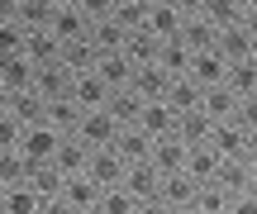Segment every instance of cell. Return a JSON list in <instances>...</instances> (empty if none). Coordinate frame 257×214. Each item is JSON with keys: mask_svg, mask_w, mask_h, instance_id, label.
Masks as SVG:
<instances>
[{"mask_svg": "<svg viewBox=\"0 0 257 214\" xmlns=\"http://www.w3.org/2000/svg\"><path fill=\"white\" fill-rule=\"evenodd\" d=\"M72 133L86 143V148H110L114 133H119V124H114V114L100 105V110H81V119H76V129H72Z\"/></svg>", "mask_w": 257, "mask_h": 214, "instance_id": "cell-1", "label": "cell"}, {"mask_svg": "<svg viewBox=\"0 0 257 214\" xmlns=\"http://www.w3.org/2000/svg\"><path fill=\"white\" fill-rule=\"evenodd\" d=\"M72 76L76 72L57 57V62H48V67H34V86H29V91L43 95V105L48 100H62V95H72Z\"/></svg>", "mask_w": 257, "mask_h": 214, "instance_id": "cell-2", "label": "cell"}, {"mask_svg": "<svg viewBox=\"0 0 257 214\" xmlns=\"http://www.w3.org/2000/svg\"><path fill=\"white\" fill-rule=\"evenodd\" d=\"M57 143H62V133H57L48 119H43V124H29V129L19 133V152H24L29 162H53Z\"/></svg>", "mask_w": 257, "mask_h": 214, "instance_id": "cell-3", "label": "cell"}, {"mask_svg": "<svg viewBox=\"0 0 257 214\" xmlns=\"http://www.w3.org/2000/svg\"><path fill=\"white\" fill-rule=\"evenodd\" d=\"M124 167H128V162L114 148H91V157H86V176H91L100 190L105 186H119V181H124Z\"/></svg>", "mask_w": 257, "mask_h": 214, "instance_id": "cell-4", "label": "cell"}, {"mask_svg": "<svg viewBox=\"0 0 257 214\" xmlns=\"http://www.w3.org/2000/svg\"><path fill=\"white\" fill-rule=\"evenodd\" d=\"M72 100L81 105V110H100V105L110 100V81H105L95 67H86V72L72 76Z\"/></svg>", "mask_w": 257, "mask_h": 214, "instance_id": "cell-5", "label": "cell"}, {"mask_svg": "<svg viewBox=\"0 0 257 214\" xmlns=\"http://www.w3.org/2000/svg\"><path fill=\"white\" fill-rule=\"evenodd\" d=\"M167 86H172V76H167L157 62L134 67V76H128V91H134L138 100H167Z\"/></svg>", "mask_w": 257, "mask_h": 214, "instance_id": "cell-6", "label": "cell"}, {"mask_svg": "<svg viewBox=\"0 0 257 214\" xmlns=\"http://www.w3.org/2000/svg\"><path fill=\"white\" fill-rule=\"evenodd\" d=\"M148 162H153L157 176H172V171L186 167V143L176 138V133H167V138H153V148H148Z\"/></svg>", "mask_w": 257, "mask_h": 214, "instance_id": "cell-7", "label": "cell"}, {"mask_svg": "<svg viewBox=\"0 0 257 214\" xmlns=\"http://www.w3.org/2000/svg\"><path fill=\"white\" fill-rule=\"evenodd\" d=\"M195 190H200V181H191L186 171H172V176L157 181V200H162L167 209H186V205H195Z\"/></svg>", "mask_w": 257, "mask_h": 214, "instance_id": "cell-8", "label": "cell"}, {"mask_svg": "<svg viewBox=\"0 0 257 214\" xmlns=\"http://www.w3.org/2000/svg\"><path fill=\"white\" fill-rule=\"evenodd\" d=\"M181 19H186V15L172 5V0H157V5H148L143 29H148L153 38H176V34H181Z\"/></svg>", "mask_w": 257, "mask_h": 214, "instance_id": "cell-9", "label": "cell"}, {"mask_svg": "<svg viewBox=\"0 0 257 214\" xmlns=\"http://www.w3.org/2000/svg\"><path fill=\"white\" fill-rule=\"evenodd\" d=\"M138 129H143L148 138H167V133L176 129V110L167 100H143V110H138Z\"/></svg>", "mask_w": 257, "mask_h": 214, "instance_id": "cell-10", "label": "cell"}, {"mask_svg": "<svg viewBox=\"0 0 257 214\" xmlns=\"http://www.w3.org/2000/svg\"><path fill=\"white\" fill-rule=\"evenodd\" d=\"M252 43L257 38L243 24H229V29H219V38H214V53H219L224 62H243V57H252Z\"/></svg>", "mask_w": 257, "mask_h": 214, "instance_id": "cell-11", "label": "cell"}, {"mask_svg": "<svg viewBox=\"0 0 257 214\" xmlns=\"http://www.w3.org/2000/svg\"><path fill=\"white\" fill-rule=\"evenodd\" d=\"M219 162H224V152H214L210 143H195V148H186V167H181V171H186L191 181H200V186H205V181H214Z\"/></svg>", "mask_w": 257, "mask_h": 214, "instance_id": "cell-12", "label": "cell"}, {"mask_svg": "<svg viewBox=\"0 0 257 214\" xmlns=\"http://www.w3.org/2000/svg\"><path fill=\"white\" fill-rule=\"evenodd\" d=\"M57 195H62L76 214H81V209H95V200H100V186H95L86 171H76V176H62V190H57Z\"/></svg>", "mask_w": 257, "mask_h": 214, "instance_id": "cell-13", "label": "cell"}, {"mask_svg": "<svg viewBox=\"0 0 257 214\" xmlns=\"http://www.w3.org/2000/svg\"><path fill=\"white\" fill-rule=\"evenodd\" d=\"M24 57L34 67H48V62L62 57V43L53 38V29H29V34H24Z\"/></svg>", "mask_w": 257, "mask_h": 214, "instance_id": "cell-14", "label": "cell"}, {"mask_svg": "<svg viewBox=\"0 0 257 214\" xmlns=\"http://www.w3.org/2000/svg\"><path fill=\"white\" fill-rule=\"evenodd\" d=\"M210 143L214 152H224V157H243V148H248V133L238 129L233 119H214V129H210Z\"/></svg>", "mask_w": 257, "mask_h": 214, "instance_id": "cell-15", "label": "cell"}, {"mask_svg": "<svg viewBox=\"0 0 257 214\" xmlns=\"http://www.w3.org/2000/svg\"><path fill=\"white\" fill-rule=\"evenodd\" d=\"M86 157H91V148H86L76 133H62V143H57V152H53V167L62 171V176H76V171H86Z\"/></svg>", "mask_w": 257, "mask_h": 214, "instance_id": "cell-16", "label": "cell"}, {"mask_svg": "<svg viewBox=\"0 0 257 214\" xmlns=\"http://www.w3.org/2000/svg\"><path fill=\"white\" fill-rule=\"evenodd\" d=\"M224 72H229V62H224L214 48H205V53H191V67H186V76H191V81H200V86H219V81H224Z\"/></svg>", "mask_w": 257, "mask_h": 214, "instance_id": "cell-17", "label": "cell"}, {"mask_svg": "<svg viewBox=\"0 0 257 214\" xmlns=\"http://www.w3.org/2000/svg\"><path fill=\"white\" fill-rule=\"evenodd\" d=\"M157 181H162V176L153 171V162H128L119 186H124L134 200H153V195H157Z\"/></svg>", "mask_w": 257, "mask_h": 214, "instance_id": "cell-18", "label": "cell"}, {"mask_svg": "<svg viewBox=\"0 0 257 214\" xmlns=\"http://www.w3.org/2000/svg\"><path fill=\"white\" fill-rule=\"evenodd\" d=\"M53 38L57 43H76V38H86V29H91V19L81 15L76 5H62V10H53Z\"/></svg>", "mask_w": 257, "mask_h": 214, "instance_id": "cell-19", "label": "cell"}, {"mask_svg": "<svg viewBox=\"0 0 257 214\" xmlns=\"http://www.w3.org/2000/svg\"><path fill=\"white\" fill-rule=\"evenodd\" d=\"M210 129H214V119H210L205 110H181V114H176V129H172V133L186 143V148H195V143L210 138Z\"/></svg>", "mask_w": 257, "mask_h": 214, "instance_id": "cell-20", "label": "cell"}, {"mask_svg": "<svg viewBox=\"0 0 257 214\" xmlns=\"http://www.w3.org/2000/svg\"><path fill=\"white\" fill-rule=\"evenodd\" d=\"M176 38H181V43L191 48V53H205V48H214L219 29H214L205 15H186V19H181V34H176Z\"/></svg>", "mask_w": 257, "mask_h": 214, "instance_id": "cell-21", "label": "cell"}, {"mask_svg": "<svg viewBox=\"0 0 257 214\" xmlns=\"http://www.w3.org/2000/svg\"><path fill=\"white\" fill-rule=\"evenodd\" d=\"M114 152H119L124 162H148V148H153V138H148L138 124H124L119 133H114V143H110Z\"/></svg>", "mask_w": 257, "mask_h": 214, "instance_id": "cell-22", "label": "cell"}, {"mask_svg": "<svg viewBox=\"0 0 257 214\" xmlns=\"http://www.w3.org/2000/svg\"><path fill=\"white\" fill-rule=\"evenodd\" d=\"M38 205H43V195H38L29 181L0 190V214H38Z\"/></svg>", "mask_w": 257, "mask_h": 214, "instance_id": "cell-23", "label": "cell"}, {"mask_svg": "<svg viewBox=\"0 0 257 214\" xmlns=\"http://www.w3.org/2000/svg\"><path fill=\"white\" fill-rule=\"evenodd\" d=\"M0 86H5L10 95H15V91H29V86H34V62H29L24 53L0 57Z\"/></svg>", "mask_w": 257, "mask_h": 214, "instance_id": "cell-24", "label": "cell"}, {"mask_svg": "<svg viewBox=\"0 0 257 214\" xmlns=\"http://www.w3.org/2000/svg\"><path fill=\"white\" fill-rule=\"evenodd\" d=\"M43 110H48L43 95H34V91H15V95H10V110H5V114H15L19 129H29V124H43V119H48Z\"/></svg>", "mask_w": 257, "mask_h": 214, "instance_id": "cell-25", "label": "cell"}, {"mask_svg": "<svg viewBox=\"0 0 257 214\" xmlns=\"http://www.w3.org/2000/svg\"><path fill=\"white\" fill-rule=\"evenodd\" d=\"M157 43H162V38H153L148 29H128L119 53H124V57H128L134 67H143V62H157Z\"/></svg>", "mask_w": 257, "mask_h": 214, "instance_id": "cell-26", "label": "cell"}, {"mask_svg": "<svg viewBox=\"0 0 257 214\" xmlns=\"http://www.w3.org/2000/svg\"><path fill=\"white\" fill-rule=\"evenodd\" d=\"M224 86H229L238 100L257 95V62H252V57H243V62H229V72H224Z\"/></svg>", "mask_w": 257, "mask_h": 214, "instance_id": "cell-27", "label": "cell"}, {"mask_svg": "<svg viewBox=\"0 0 257 214\" xmlns=\"http://www.w3.org/2000/svg\"><path fill=\"white\" fill-rule=\"evenodd\" d=\"M200 95H205V86L191 81V76H172V86H167V105H172L176 114L181 110H200Z\"/></svg>", "mask_w": 257, "mask_h": 214, "instance_id": "cell-28", "label": "cell"}, {"mask_svg": "<svg viewBox=\"0 0 257 214\" xmlns=\"http://www.w3.org/2000/svg\"><path fill=\"white\" fill-rule=\"evenodd\" d=\"M200 110L210 114V119H233V110H238V95L229 91V86H205V95H200Z\"/></svg>", "mask_w": 257, "mask_h": 214, "instance_id": "cell-29", "label": "cell"}, {"mask_svg": "<svg viewBox=\"0 0 257 214\" xmlns=\"http://www.w3.org/2000/svg\"><path fill=\"white\" fill-rule=\"evenodd\" d=\"M157 67H162L167 76H186V67H191V48H186L181 38H162V43H157Z\"/></svg>", "mask_w": 257, "mask_h": 214, "instance_id": "cell-30", "label": "cell"}, {"mask_svg": "<svg viewBox=\"0 0 257 214\" xmlns=\"http://www.w3.org/2000/svg\"><path fill=\"white\" fill-rule=\"evenodd\" d=\"M86 43L95 48V57H100V53H119V48H124V29L114 24V19H100V24L86 29Z\"/></svg>", "mask_w": 257, "mask_h": 214, "instance_id": "cell-31", "label": "cell"}, {"mask_svg": "<svg viewBox=\"0 0 257 214\" xmlns=\"http://www.w3.org/2000/svg\"><path fill=\"white\" fill-rule=\"evenodd\" d=\"M95 72L110 81V91H119V86H128V76H134V62L124 53H100L95 57Z\"/></svg>", "mask_w": 257, "mask_h": 214, "instance_id": "cell-32", "label": "cell"}, {"mask_svg": "<svg viewBox=\"0 0 257 214\" xmlns=\"http://www.w3.org/2000/svg\"><path fill=\"white\" fill-rule=\"evenodd\" d=\"M105 110L114 114V124H138V110H143V100H138L134 91H128V86H119V91H110V100H105Z\"/></svg>", "mask_w": 257, "mask_h": 214, "instance_id": "cell-33", "label": "cell"}, {"mask_svg": "<svg viewBox=\"0 0 257 214\" xmlns=\"http://www.w3.org/2000/svg\"><path fill=\"white\" fill-rule=\"evenodd\" d=\"M243 10H248L243 0H205L200 15L210 19L214 29H229V24H243Z\"/></svg>", "mask_w": 257, "mask_h": 214, "instance_id": "cell-34", "label": "cell"}, {"mask_svg": "<svg viewBox=\"0 0 257 214\" xmlns=\"http://www.w3.org/2000/svg\"><path fill=\"white\" fill-rule=\"evenodd\" d=\"M29 167H34V162H29L19 148H0V186H19V181H29Z\"/></svg>", "mask_w": 257, "mask_h": 214, "instance_id": "cell-35", "label": "cell"}, {"mask_svg": "<svg viewBox=\"0 0 257 214\" xmlns=\"http://www.w3.org/2000/svg\"><path fill=\"white\" fill-rule=\"evenodd\" d=\"M43 114H48V124H53L57 133H72V129H76V119H81V105H76L72 95H62V100H48V110H43Z\"/></svg>", "mask_w": 257, "mask_h": 214, "instance_id": "cell-36", "label": "cell"}, {"mask_svg": "<svg viewBox=\"0 0 257 214\" xmlns=\"http://www.w3.org/2000/svg\"><path fill=\"white\" fill-rule=\"evenodd\" d=\"M195 214H229V190L224 186H214V181H205L200 190H195Z\"/></svg>", "mask_w": 257, "mask_h": 214, "instance_id": "cell-37", "label": "cell"}, {"mask_svg": "<svg viewBox=\"0 0 257 214\" xmlns=\"http://www.w3.org/2000/svg\"><path fill=\"white\" fill-rule=\"evenodd\" d=\"M53 0H19V24H24V29H48V24H53Z\"/></svg>", "mask_w": 257, "mask_h": 214, "instance_id": "cell-38", "label": "cell"}, {"mask_svg": "<svg viewBox=\"0 0 257 214\" xmlns=\"http://www.w3.org/2000/svg\"><path fill=\"white\" fill-rule=\"evenodd\" d=\"M95 209H100V214H134V209H138V200L128 195L124 186H105V190H100V200H95Z\"/></svg>", "mask_w": 257, "mask_h": 214, "instance_id": "cell-39", "label": "cell"}, {"mask_svg": "<svg viewBox=\"0 0 257 214\" xmlns=\"http://www.w3.org/2000/svg\"><path fill=\"white\" fill-rule=\"evenodd\" d=\"M143 15H148V0H114V15L110 19L128 34V29H143Z\"/></svg>", "mask_w": 257, "mask_h": 214, "instance_id": "cell-40", "label": "cell"}, {"mask_svg": "<svg viewBox=\"0 0 257 214\" xmlns=\"http://www.w3.org/2000/svg\"><path fill=\"white\" fill-rule=\"evenodd\" d=\"M24 34H29V29L19 24V19H5V24H0V57L24 53Z\"/></svg>", "mask_w": 257, "mask_h": 214, "instance_id": "cell-41", "label": "cell"}, {"mask_svg": "<svg viewBox=\"0 0 257 214\" xmlns=\"http://www.w3.org/2000/svg\"><path fill=\"white\" fill-rule=\"evenodd\" d=\"M233 124H238L243 133H257V95L238 100V110H233Z\"/></svg>", "mask_w": 257, "mask_h": 214, "instance_id": "cell-42", "label": "cell"}, {"mask_svg": "<svg viewBox=\"0 0 257 214\" xmlns=\"http://www.w3.org/2000/svg\"><path fill=\"white\" fill-rule=\"evenodd\" d=\"M76 10H81L91 24H100V19H110V15H114V0H76Z\"/></svg>", "mask_w": 257, "mask_h": 214, "instance_id": "cell-43", "label": "cell"}, {"mask_svg": "<svg viewBox=\"0 0 257 214\" xmlns=\"http://www.w3.org/2000/svg\"><path fill=\"white\" fill-rule=\"evenodd\" d=\"M19 133L24 129H19L15 114H0V148H19Z\"/></svg>", "mask_w": 257, "mask_h": 214, "instance_id": "cell-44", "label": "cell"}, {"mask_svg": "<svg viewBox=\"0 0 257 214\" xmlns=\"http://www.w3.org/2000/svg\"><path fill=\"white\" fill-rule=\"evenodd\" d=\"M229 214H257V190H238V195H229Z\"/></svg>", "mask_w": 257, "mask_h": 214, "instance_id": "cell-45", "label": "cell"}, {"mask_svg": "<svg viewBox=\"0 0 257 214\" xmlns=\"http://www.w3.org/2000/svg\"><path fill=\"white\" fill-rule=\"evenodd\" d=\"M38 214H76V209H72V205H67V200H62V195H48V200H43V205H38Z\"/></svg>", "mask_w": 257, "mask_h": 214, "instance_id": "cell-46", "label": "cell"}, {"mask_svg": "<svg viewBox=\"0 0 257 214\" xmlns=\"http://www.w3.org/2000/svg\"><path fill=\"white\" fill-rule=\"evenodd\" d=\"M134 214H172V209H167L162 200L153 195V200H138V209H134Z\"/></svg>", "mask_w": 257, "mask_h": 214, "instance_id": "cell-47", "label": "cell"}, {"mask_svg": "<svg viewBox=\"0 0 257 214\" xmlns=\"http://www.w3.org/2000/svg\"><path fill=\"white\" fill-rule=\"evenodd\" d=\"M243 29H248V34L257 38V5H248V10H243Z\"/></svg>", "mask_w": 257, "mask_h": 214, "instance_id": "cell-48", "label": "cell"}, {"mask_svg": "<svg viewBox=\"0 0 257 214\" xmlns=\"http://www.w3.org/2000/svg\"><path fill=\"white\" fill-rule=\"evenodd\" d=\"M19 15V0H0V24H5V19H15Z\"/></svg>", "mask_w": 257, "mask_h": 214, "instance_id": "cell-49", "label": "cell"}, {"mask_svg": "<svg viewBox=\"0 0 257 214\" xmlns=\"http://www.w3.org/2000/svg\"><path fill=\"white\" fill-rule=\"evenodd\" d=\"M5 110H10V91L0 86V114H5Z\"/></svg>", "mask_w": 257, "mask_h": 214, "instance_id": "cell-50", "label": "cell"}, {"mask_svg": "<svg viewBox=\"0 0 257 214\" xmlns=\"http://www.w3.org/2000/svg\"><path fill=\"white\" fill-rule=\"evenodd\" d=\"M53 5H57V10H62V5H76V0H53Z\"/></svg>", "mask_w": 257, "mask_h": 214, "instance_id": "cell-51", "label": "cell"}, {"mask_svg": "<svg viewBox=\"0 0 257 214\" xmlns=\"http://www.w3.org/2000/svg\"><path fill=\"white\" fill-rule=\"evenodd\" d=\"M172 214H195V209H191V205H186V209H172Z\"/></svg>", "mask_w": 257, "mask_h": 214, "instance_id": "cell-52", "label": "cell"}, {"mask_svg": "<svg viewBox=\"0 0 257 214\" xmlns=\"http://www.w3.org/2000/svg\"><path fill=\"white\" fill-rule=\"evenodd\" d=\"M252 190H257V167H252Z\"/></svg>", "mask_w": 257, "mask_h": 214, "instance_id": "cell-53", "label": "cell"}, {"mask_svg": "<svg viewBox=\"0 0 257 214\" xmlns=\"http://www.w3.org/2000/svg\"><path fill=\"white\" fill-rule=\"evenodd\" d=\"M252 62H257V43H252Z\"/></svg>", "mask_w": 257, "mask_h": 214, "instance_id": "cell-54", "label": "cell"}, {"mask_svg": "<svg viewBox=\"0 0 257 214\" xmlns=\"http://www.w3.org/2000/svg\"><path fill=\"white\" fill-rule=\"evenodd\" d=\"M81 214H100V209H81Z\"/></svg>", "mask_w": 257, "mask_h": 214, "instance_id": "cell-55", "label": "cell"}, {"mask_svg": "<svg viewBox=\"0 0 257 214\" xmlns=\"http://www.w3.org/2000/svg\"><path fill=\"white\" fill-rule=\"evenodd\" d=\"M243 5H257V0H243Z\"/></svg>", "mask_w": 257, "mask_h": 214, "instance_id": "cell-56", "label": "cell"}, {"mask_svg": "<svg viewBox=\"0 0 257 214\" xmlns=\"http://www.w3.org/2000/svg\"><path fill=\"white\" fill-rule=\"evenodd\" d=\"M148 5H157V0H148Z\"/></svg>", "mask_w": 257, "mask_h": 214, "instance_id": "cell-57", "label": "cell"}, {"mask_svg": "<svg viewBox=\"0 0 257 214\" xmlns=\"http://www.w3.org/2000/svg\"><path fill=\"white\" fill-rule=\"evenodd\" d=\"M0 190H5V186H0Z\"/></svg>", "mask_w": 257, "mask_h": 214, "instance_id": "cell-58", "label": "cell"}]
</instances>
